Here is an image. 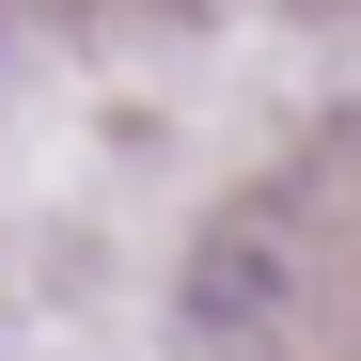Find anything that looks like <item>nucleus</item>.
I'll return each mask as SVG.
<instances>
[]
</instances>
